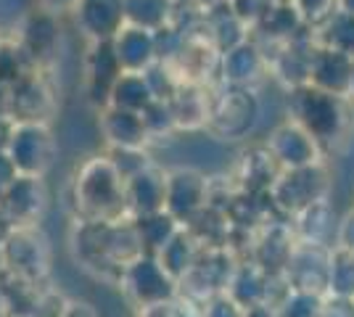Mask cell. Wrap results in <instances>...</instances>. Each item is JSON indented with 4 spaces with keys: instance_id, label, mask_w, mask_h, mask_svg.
<instances>
[{
    "instance_id": "cell-9",
    "label": "cell",
    "mask_w": 354,
    "mask_h": 317,
    "mask_svg": "<svg viewBox=\"0 0 354 317\" xmlns=\"http://www.w3.org/2000/svg\"><path fill=\"white\" fill-rule=\"evenodd\" d=\"M233 270H236V262L227 254V249L209 246V249L201 251V257L193 265V270L180 280V291L188 294L193 302L204 304L212 296L227 291Z\"/></svg>"
},
{
    "instance_id": "cell-19",
    "label": "cell",
    "mask_w": 354,
    "mask_h": 317,
    "mask_svg": "<svg viewBox=\"0 0 354 317\" xmlns=\"http://www.w3.org/2000/svg\"><path fill=\"white\" fill-rule=\"evenodd\" d=\"M77 27L88 35L93 43L114 40L117 32L124 27V14L119 0H80L74 8Z\"/></svg>"
},
{
    "instance_id": "cell-13",
    "label": "cell",
    "mask_w": 354,
    "mask_h": 317,
    "mask_svg": "<svg viewBox=\"0 0 354 317\" xmlns=\"http://www.w3.org/2000/svg\"><path fill=\"white\" fill-rule=\"evenodd\" d=\"M45 209V188L43 177H30V175H19L6 193L0 196V211L8 217V222L14 227L35 225L37 217Z\"/></svg>"
},
{
    "instance_id": "cell-40",
    "label": "cell",
    "mask_w": 354,
    "mask_h": 317,
    "mask_svg": "<svg viewBox=\"0 0 354 317\" xmlns=\"http://www.w3.org/2000/svg\"><path fill=\"white\" fill-rule=\"evenodd\" d=\"M16 177H19V172H16L14 162L8 159V153L3 151V153H0V196L6 193V188H8Z\"/></svg>"
},
{
    "instance_id": "cell-27",
    "label": "cell",
    "mask_w": 354,
    "mask_h": 317,
    "mask_svg": "<svg viewBox=\"0 0 354 317\" xmlns=\"http://www.w3.org/2000/svg\"><path fill=\"white\" fill-rule=\"evenodd\" d=\"M281 172L283 169L272 159V153L267 151V146H262V148L243 156V162H241V188H243V193H259V191L270 193L272 182L278 180Z\"/></svg>"
},
{
    "instance_id": "cell-14",
    "label": "cell",
    "mask_w": 354,
    "mask_h": 317,
    "mask_svg": "<svg viewBox=\"0 0 354 317\" xmlns=\"http://www.w3.org/2000/svg\"><path fill=\"white\" fill-rule=\"evenodd\" d=\"M53 108V95L43 77L27 72L8 85V117L14 122H45Z\"/></svg>"
},
{
    "instance_id": "cell-31",
    "label": "cell",
    "mask_w": 354,
    "mask_h": 317,
    "mask_svg": "<svg viewBox=\"0 0 354 317\" xmlns=\"http://www.w3.org/2000/svg\"><path fill=\"white\" fill-rule=\"evenodd\" d=\"M207 104H209V93L204 95L201 90L188 88L183 82L177 88L175 95L169 98L177 127H204V122H207Z\"/></svg>"
},
{
    "instance_id": "cell-22",
    "label": "cell",
    "mask_w": 354,
    "mask_h": 317,
    "mask_svg": "<svg viewBox=\"0 0 354 317\" xmlns=\"http://www.w3.org/2000/svg\"><path fill=\"white\" fill-rule=\"evenodd\" d=\"M59 43V16L50 11H30L21 21V35H19V48L30 64L43 61L53 53Z\"/></svg>"
},
{
    "instance_id": "cell-46",
    "label": "cell",
    "mask_w": 354,
    "mask_h": 317,
    "mask_svg": "<svg viewBox=\"0 0 354 317\" xmlns=\"http://www.w3.org/2000/svg\"><path fill=\"white\" fill-rule=\"evenodd\" d=\"M0 114H8V85L0 82Z\"/></svg>"
},
{
    "instance_id": "cell-35",
    "label": "cell",
    "mask_w": 354,
    "mask_h": 317,
    "mask_svg": "<svg viewBox=\"0 0 354 317\" xmlns=\"http://www.w3.org/2000/svg\"><path fill=\"white\" fill-rule=\"evenodd\" d=\"M323 309L325 304L320 294L299 291V288H288L275 304L278 317H323Z\"/></svg>"
},
{
    "instance_id": "cell-16",
    "label": "cell",
    "mask_w": 354,
    "mask_h": 317,
    "mask_svg": "<svg viewBox=\"0 0 354 317\" xmlns=\"http://www.w3.org/2000/svg\"><path fill=\"white\" fill-rule=\"evenodd\" d=\"M164 193H167V172H162L156 164L143 166L140 172L124 180V201L130 217L162 211Z\"/></svg>"
},
{
    "instance_id": "cell-32",
    "label": "cell",
    "mask_w": 354,
    "mask_h": 317,
    "mask_svg": "<svg viewBox=\"0 0 354 317\" xmlns=\"http://www.w3.org/2000/svg\"><path fill=\"white\" fill-rule=\"evenodd\" d=\"M296 217V236H299V243H315V246H323L328 233L333 230L330 225V211H328V204L323 201H315L307 209H301Z\"/></svg>"
},
{
    "instance_id": "cell-1",
    "label": "cell",
    "mask_w": 354,
    "mask_h": 317,
    "mask_svg": "<svg viewBox=\"0 0 354 317\" xmlns=\"http://www.w3.org/2000/svg\"><path fill=\"white\" fill-rule=\"evenodd\" d=\"M74 206L80 220H124L130 217L124 201V180L109 156L88 159L72 182Z\"/></svg>"
},
{
    "instance_id": "cell-26",
    "label": "cell",
    "mask_w": 354,
    "mask_h": 317,
    "mask_svg": "<svg viewBox=\"0 0 354 317\" xmlns=\"http://www.w3.org/2000/svg\"><path fill=\"white\" fill-rule=\"evenodd\" d=\"M153 101L156 95L148 85L146 72H122L109 93V106H119V108L138 111V114H143Z\"/></svg>"
},
{
    "instance_id": "cell-37",
    "label": "cell",
    "mask_w": 354,
    "mask_h": 317,
    "mask_svg": "<svg viewBox=\"0 0 354 317\" xmlns=\"http://www.w3.org/2000/svg\"><path fill=\"white\" fill-rule=\"evenodd\" d=\"M143 122H146L151 135H162V133H169V130L177 127L172 106H169V101H162V98H156V101L143 111Z\"/></svg>"
},
{
    "instance_id": "cell-4",
    "label": "cell",
    "mask_w": 354,
    "mask_h": 317,
    "mask_svg": "<svg viewBox=\"0 0 354 317\" xmlns=\"http://www.w3.org/2000/svg\"><path fill=\"white\" fill-rule=\"evenodd\" d=\"M119 283L138 307L175 302L177 294H180V283L164 270V265L156 254H140L138 259H133L122 270Z\"/></svg>"
},
{
    "instance_id": "cell-36",
    "label": "cell",
    "mask_w": 354,
    "mask_h": 317,
    "mask_svg": "<svg viewBox=\"0 0 354 317\" xmlns=\"http://www.w3.org/2000/svg\"><path fill=\"white\" fill-rule=\"evenodd\" d=\"M27 72H30V59L24 56L19 43H0V82L14 85Z\"/></svg>"
},
{
    "instance_id": "cell-43",
    "label": "cell",
    "mask_w": 354,
    "mask_h": 317,
    "mask_svg": "<svg viewBox=\"0 0 354 317\" xmlns=\"http://www.w3.org/2000/svg\"><path fill=\"white\" fill-rule=\"evenodd\" d=\"M341 249H346V251H354V214L346 217V222L341 225Z\"/></svg>"
},
{
    "instance_id": "cell-29",
    "label": "cell",
    "mask_w": 354,
    "mask_h": 317,
    "mask_svg": "<svg viewBox=\"0 0 354 317\" xmlns=\"http://www.w3.org/2000/svg\"><path fill=\"white\" fill-rule=\"evenodd\" d=\"M304 24V16L299 14V8L291 3H278L270 6L265 14L259 16V21L254 24V30H259L265 37H270L272 43H288L294 40L296 30Z\"/></svg>"
},
{
    "instance_id": "cell-18",
    "label": "cell",
    "mask_w": 354,
    "mask_h": 317,
    "mask_svg": "<svg viewBox=\"0 0 354 317\" xmlns=\"http://www.w3.org/2000/svg\"><path fill=\"white\" fill-rule=\"evenodd\" d=\"M111 46L117 50L122 72H146L148 66H153L159 61L156 32L146 30V27L124 24L117 32V37L111 40Z\"/></svg>"
},
{
    "instance_id": "cell-8",
    "label": "cell",
    "mask_w": 354,
    "mask_h": 317,
    "mask_svg": "<svg viewBox=\"0 0 354 317\" xmlns=\"http://www.w3.org/2000/svg\"><path fill=\"white\" fill-rule=\"evenodd\" d=\"M209 206V180L196 169H172L167 172V193L164 211L175 217L183 227H188Z\"/></svg>"
},
{
    "instance_id": "cell-39",
    "label": "cell",
    "mask_w": 354,
    "mask_h": 317,
    "mask_svg": "<svg viewBox=\"0 0 354 317\" xmlns=\"http://www.w3.org/2000/svg\"><path fill=\"white\" fill-rule=\"evenodd\" d=\"M135 317H180V307L175 302L148 304V307H138Z\"/></svg>"
},
{
    "instance_id": "cell-17",
    "label": "cell",
    "mask_w": 354,
    "mask_h": 317,
    "mask_svg": "<svg viewBox=\"0 0 354 317\" xmlns=\"http://www.w3.org/2000/svg\"><path fill=\"white\" fill-rule=\"evenodd\" d=\"M101 133L109 140L111 148H146L151 140L143 114L138 111H127L119 106H104L101 108Z\"/></svg>"
},
{
    "instance_id": "cell-10",
    "label": "cell",
    "mask_w": 354,
    "mask_h": 317,
    "mask_svg": "<svg viewBox=\"0 0 354 317\" xmlns=\"http://www.w3.org/2000/svg\"><path fill=\"white\" fill-rule=\"evenodd\" d=\"M265 146L281 169L312 166L317 164V159H320L317 140L304 127H299L296 122H283L281 127H275L272 135L267 137Z\"/></svg>"
},
{
    "instance_id": "cell-44",
    "label": "cell",
    "mask_w": 354,
    "mask_h": 317,
    "mask_svg": "<svg viewBox=\"0 0 354 317\" xmlns=\"http://www.w3.org/2000/svg\"><path fill=\"white\" fill-rule=\"evenodd\" d=\"M16 122L8 117V114H0V153L8 148V140H11V133H14Z\"/></svg>"
},
{
    "instance_id": "cell-33",
    "label": "cell",
    "mask_w": 354,
    "mask_h": 317,
    "mask_svg": "<svg viewBox=\"0 0 354 317\" xmlns=\"http://www.w3.org/2000/svg\"><path fill=\"white\" fill-rule=\"evenodd\" d=\"M320 43L325 48L341 50L346 56H354V14L352 11H330L323 19V35Z\"/></svg>"
},
{
    "instance_id": "cell-41",
    "label": "cell",
    "mask_w": 354,
    "mask_h": 317,
    "mask_svg": "<svg viewBox=\"0 0 354 317\" xmlns=\"http://www.w3.org/2000/svg\"><path fill=\"white\" fill-rule=\"evenodd\" d=\"M59 317H98V312L88 302H66L61 307Z\"/></svg>"
},
{
    "instance_id": "cell-6",
    "label": "cell",
    "mask_w": 354,
    "mask_h": 317,
    "mask_svg": "<svg viewBox=\"0 0 354 317\" xmlns=\"http://www.w3.org/2000/svg\"><path fill=\"white\" fill-rule=\"evenodd\" d=\"M0 259L8 270L14 272V278L24 283H35L48 275L50 267V254L45 238L32 225L14 227L3 241H0Z\"/></svg>"
},
{
    "instance_id": "cell-23",
    "label": "cell",
    "mask_w": 354,
    "mask_h": 317,
    "mask_svg": "<svg viewBox=\"0 0 354 317\" xmlns=\"http://www.w3.org/2000/svg\"><path fill=\"white\" fill-rule=\"evenodd\" d=\"M294 230L286 225H265L254 243V265H259L270 275H283L288 257L294 251Z\"/></svg>"
},
{
    "instance_id": "cell-7",
    "label": "cell",
    "mask_w": 354,
    "mask_h": 317,
    "mask_svg": "<svg viewBox=\"0 0 354 317\" xmlns=\"http://www.w3.org/2000/svg\"><path fill=\"white\" fill-rule=\"evenodd\" d=\"M325 188L328 182L320 164L283 169L270 188V198H272V206H278L286 214H299L315 201H323Z\"/></svg>"
},
{
    "instance_id": "cell-24",
    "label": "cell",
    "mask_w": 354,
    "mask_h": 317,
    "mask_svg": "<svg viewBox=\"0 0 354 317\" xmlns=\"http://www.w3.org/2000/svg\"><path fill=\"white\" fill-rule=\"evenodd\" d=\"M246 30H249V24L230 8V3H222V6H214V8L204 11V40L220 56L233 46H238V43L249 40Z\"/></svg>"
},
{
    "instance_id": "cell-20",
    "label": "cell",
    "mask_w": 354,
    "mask_h": 317,
    "mask_svg": "<svg viewBox=\"0 0 354 317\" xmlns=\"http://www.w3.org/2000/svg\"><path fill=\"white\" fill-rule=\"evenodd\" d=\"M272 280L275 275L265 272L259 265L254 262H241L236 265V270L230 275V283H227V296L238 302L243 309H251V307H259V304H270L272 307Z\"/></svg>"
},
{
    "instance_id": "cell-47",
    "label": "cell",
    "mask_w": 354,
    "mask_h": 317,
    "mask_svg": "<svg viewBox=\"0 0 354 317\" xmlns=\"http://www.w3.org/2000/svg\"><path fill=\"white\" fill-rule=\"evenodd\" d=\"M180 317H204L198 307H188V309H180Z\"/></svg>"
},
{
    "instance_id": "cell-3",
    "label": "cell",
    "mask_w": 354,
    "mask_h": 317,
    "mask_svg": "<svg viewBox=\"0 0 354 317\" xmlns=\"http://www.w3.org/2000/svg\"><path fill=\"white\" fill-rule=\"evenodd\" d=\"M288 114H291V122L304 127L317 143L333 140L344 124L341 95L325 93L310 82L288 93Z\"/></svg>"
},
{
    "instance_id": "cell-2",
    "label": "cell",
    "mask_w": 354,
    "mask_h": 317,
    "mask_svg": "<svg viewBox=\"0 0 354 317\" xmlns=\"http://www.w3.org/2000/svg\"><path fill=\"white\" fill-rule=\"evenodd\" d=\"M259 114L262 108L254 88H236L220 82L217 90L209 93L204 127L220 140H243L254 133Z\"/></svg>"
},
{
    "instance_id": "cell-38",
    "label": "cell",
    "mask_w": 354,
    "mask_h": 317,
    "mask_svg": "<svg viewBox=\"0 0 354 317\" xmlns=\"http://www.w3.org/2000/svg\"><path fill=\"white\" fill-rule=\"evenodd\" d=\"M201 309V315L204 317H243V307L238 302H233L227 294H217V296H212L207 302L198 307Z\"/></svg>"
},
{
    "instance_id": "cell-45",
    "label": "cell",
    "mask_w": 354,
    "mask_h": 317,
    "mask_svg": "<svg viewBox=\"0 0 354 317\" xmlns=\"http://www.w3.org/2000/svg\"><path fill=\"white\" fill-rule=\"evenodd\" d=\"M243 317H278V312H275V307H270V304H259V307L246 309Z\"/></svg>"
},
{
    "instance_id": "cell-49",
    "label": "cell",
    "mask_w": 354,
    "mask_h": 317,
    "mask_svg": "<svg viewBox=\"0 0 354 317\" xmlns=\"http://www.w3.org/2000/svg\"><path fill=\"white\" fill-rule=\"evenodd\" d=\"M352 304H354V299H352Z\"/></svg>"
},
{
    "instance_id": "cell-15",
    "label": "cell",
    "mask_w": 354,
    "mask_h": 317,
    "mask_svg": "<svg viewBox=\"0 0 354 317\" xmlns=\"http://www.w3.org/2000/svg\"><path fill=\"white\" fill-rule=\"evenodd\" d=\"M310 85L333 95L352 93V56L333 48H312L310 56Z\"/></svg>"
},
{
    "instance_id": "cell-42",
    "label": "cell",
    "mask_w": 354,
    "mask_h": 317,
    "mask_svg": "<svg viewBox=\"0 0 354 317\" xmlns=\"http://www.w3.org/2000/svg\"><path fill=\"white\" fill-rule=\"evenodd\" d=\"M43 6V11H50V14H74V8L80 6V0H37Z\"/></svg>"
},
{
    "instance_id": "cell-25",
    "label": "cell",
    "mask_w": 354,
    "mask_h": 317,
    "mask_svg": "<svg viewBox=\"0 0 354 317\" xmlns=\"http://www.w3.org/2000/svg\"><path fill=\"white\" fill-rule=\"evenodd\" d=\"M201 251H204V246L198 243V238L193 236L188 227H180L175 236H172V241L167 243L156 257H159V262L164 265V270L169 272L177 283H180V280L193 270V265L198 262Z\"/></svg>"
},
{
    "instance_id": "cell-28",
    "label": "cell",
    "mask_w": 354,
    "mask_h": 317,
    "mask_svg": "<svg viewBox=\"0 0 354 317\" xmlns=\"http://www.w3.org/2000/svg\"><path fill=\"white\" fill-rule=\"evenodd\" d=\"M133 225H135V233H138V241H140L143 254H159L164 246L172 241V236L183 227L175 217H169L164 209L153 211V214L133 217Z\"/></svg>"
},
{
    "instance_id": "cell-21",
    "label": "cell",
    "mask_w": 354,
    "mask_h": 317,
    "mask_svg": "<svg viewBox=\"0 0 354 317\" xmlns=\"http://www.w3.org/2000/svg\"><path fill=\"white\" fill-rule=\"evenodd\" d=\"M88 90L90 98L95 104L109 106V93L114 88V82L122 75V64L117 59V50L111 46V40H101V43H93L88 53Z\"/></svg>"
},
{
    "instance_id": "cell-12",
    "label": "cell",
    "mask_w": 354,
    "mask_h": 317,
    "mask_svg": "<svg viewBox=\"0 0 354 317\" xmlns=\"http://www.w3.org/2000/svg\"><path fill=\"white\" fill-rule=\"evenodd\" d=\"M267 66L270 59L262 46L257 40H243L220 56V82L236 88H254L262 79Z\"/></svg>"
},
{
    "instance_id": "cell-11",
    "label": "cell",
    "mask_w": 354,
    "mask_h": 317,
    "mask_svg": "<svg viewBox=\"0 0 354 317\" xmlns=\"http://www.w3.org/2000/svg\"><path fill=\"white\" fill-rule=\"evenodd\" d=\"M328 270H330V257H325L323 246L296 241L288 265L283 270V278L288 288L323 294L328 291Z\"/></svg>"
},
{
    "instance_id": "cell-34",
    "label": "cell",
    "mask_w": 354,
    "mask_h": 317,
    "mask_svg": "<svg viewBox=\"0 0 354 317\" xmlns=\"http://www.w3.org/2000/svg\"><path fill=\"white\" fill-rule=\"evenodd\" d=\"M328 291L336 299H354V251L339 249L336 254H330Z\"/></svg>"
},
{
    "instance_id": "cell-5",
    "label": "cell",
    "mask_w": 354,
    "mask_h": 317,
    "mask_svg": "<svg viewBox=\"0 0 354 317\" xmlns=\"http://www.w3.org/2000/svg\"><path fill=\"white\" fill-rule=\"evenodd\" d=\"M6 153L19 175L43 177L48 166L53 164L56 140L45 122H16Z\"/></svg>"
},
{
    "instance_id": "cell-48",
    "label": "cell",
    "mask_w": 354,
    "mask_h": 317,
    "mask_svg": "<svg viewBox=\"0 0 354 317\" xmlns=\"http://www.w3.org/2000/svg\"><path fill=\"white\" fill-rule=\"evenodd\" d=\"M352 93H354V56H352Z\"/></svg>"
},
{
    "instance_id": "cell-30",
    "label": "cell",
    "mask_w": 354,
    "mask_h": 317,
    "mask_svg": "<svg viewBox=\"0 0 354 317\" xmlns=\"http://www.w3.org/2000/svg\"><path fill=\"white\" fill-rule=\"evenodd\" d=\"M122 3V14H124V24H135V27H146V30L156 32L164 24L172 21V6L169 0H119Z\"/></svg>"
}]
</instances>
